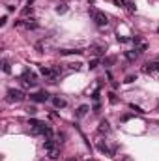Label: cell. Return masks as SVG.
<instances>
[{"instance_id": "cell-1", "label": "cell", "mask_w": 159, "mask_h": 161, "mask_svg": "<svg viewBox=\"0 0 159 161\" xmlns=\"http://www.w3.org/2000/svg\"><path fill=\"white\" fill-rule=\"evenodd\" d=\"M43 148H45V152L49 154V158H51V159H56V158H58V154H60V148H58V144H56V141H54V139H45Z\"/></svg>"}, {"instance_id": "cell-2", "label": "cell", "mask_w": 159, "mask_h": 161, "mask_svg": "<svg viewBox=\"0 0 159 161\" xmlns=\"http://www.w3.org/2000/svg\"><path fill=\"white\" fill-rule=\"evenodd\" d=\"M90 15H92V19H94V23L97 24V26H107L109 24V17L103 13V11H97V9H90Z\"/></svg>"}, {"instance_id": "cell-3", "label": "cell", "mask_w": 159, "mask_h": 161, "mask_svg": "<svg viewBox=\"0 0 159 161\" xmlns=\"http://www.w3.org/2000/svg\"><path fill=\"white\" fill-rule=\"evenodd\" d=\"M21 79H22V83L28 84V86H36V84H37V77H36V73L30 71V69H24V73L21 75Z\"/></svg>"}, {"instance_id": "cell-4", "label": "cell", "mask_w": 159, "mask_h": 161, "mask_svg": "<svg viewBox=\"0 0 159 161\" xmlns=\"http://www.w3.org/2000/svg\"><path fill=\"white\" fill-rule=\"evenodd\" d=\"M24 99V94L22 90H17V88H9L7 90V101H13V103H19Z\"/></svg>"}, {"instance_id": "cell-5", "label": "cell", "mask_w": 159, "mask_h": 161, "mask_svg": "<svg viewBox=\"0 0 159 161\" xmlns=\"http://www.w3.org/2000/svg\"><path fill=\"white\" fill-rule=\"evenodd\" d=\"M30 126H32V131L37 135V133H41L43 135V131H45V128H47V124L45 122H39V120H36V118H30V122H28Z\"/></svg>"}, {"instance_id": "cell-6", "label": "cell", "mask_w": 159, "mask_h": 161, "mask_svg": "<svg viewBox=\"0 0 159 161\" xmlns=\"http://www.w3.org/2000/svg\"><path fill=\"white\" fill-rule=\"evenodd\" d=\"M142 71H144V73H148V75H157V73H159V60L148 62V64L142 68Z\"/></svg>"}, {"instance_id": "cell-7", "label": "cell", "mask_w": 159, "mask_h": 161, "mask_svg": "<svg viewBox=\"0 0 159 161\" xmlns=\"http://www.w3.org/2000/svg\"><path fill=\"white\" fill-rule=\"evenodd\" d=\"M30 99L34 103H45L49 99V94L47 92H36V94H30Z\"/></svg>"}, {"instance_id": "cell-8", "label": "cell", "mask_w": 159, "mask_h": 161, "mask_svg": "<svg viewBox=\"0 0 159 161\" xmlns=\"http://www.w3.org/2000/svg\"><path fill=\"white\" fill-rule=\"evenodd\" d=\"M97 150H99V152H103V154L114 156V150H111V148L107 146V143H105V141H99V143H97Z\"/></svg>"}, {"instance_id": "cell-9", "label": "cell", "mask_w": 159, "mask_h": 161, "mask_svg": "<svg viewBox=\"0 0 159 161\" xmlns=\"http://www.w3.org/2000/svg\"><path fill=\"white\" fill-rule=\"evenodd\" d=\"M97 131L103 135V133H111V124L107 122V120H101L99 122V128H97Z\"/></svg>"}, {"instance_id": "cell-10", "label": "cell", "mask_w": 159, "mask_h": 161, "mask_svg": "<svg viewBox=\"0 0 159 161\" xmlns=\"http://www.w3.org/2000/svg\"><path fill=\"white\" fill-rule=\"evenodd\" d=\"M52 105H54L56 109H64L67 103H66V99H62V98H52Z\"/></svg>"}, {"instance_id": "cell-11", "label": "cell", "mask_w": 159, "mask_h": 161, "mask_svg": "<svg viewBox=\"0 0 159 161\" xmlns=\"http://www.w3.org/2000/svg\"><path fill=\"white\" fill-rule=\"evenodd\" d=\"M90 111V107L88 105H81L79 109H77V118H82V116H86V113Z\"/></svg>"}, {"instance_id": "cell-12", "label": "cell", "mask_w": 159, "mask_h": 161, "mask_svg": "<svg viewBox=\"0 0 159 161\" xmlns=\"http://www.w3.org/2000/svg\"><path fill=\"white\" fill-rule=\"evenodd\" d=\"M60 54H64V56H67V54H82V51H79V49H62Z\"/></svg>"}, {"instance_id": "cell-13", "label": "cell", "mask_w": 159, "mask_h": 161, "mask_svg": "<svg viewBox=\"0 0 159 161\" xmlns=\"http://www.w3.org/2000/svg\"><path fill=\"white\" fill-rule=\"evenodd\" d=\"M92 53L99 56V54H103V53H105V47H103V45H92Z\"/></svg>"}, {"instance_id": "cell-14", "label": "cell", "mask_w": 159, "mask_h": 161, "mask_svg": "<svg viewBox=\"0 0 159 161\" xmlns=\"http://www.w3.org/2000/svg\"><path fill=\"white\" fill-rule=\"evenodd\" d=\"M39 71H41V75H45L47 79H49V77H52V68H45V66H41V68H39Z\"/></svg>"}, {"instance_id": "cell-15", "label": "cell", "mask_w": 159, "mask_h": 161, "mask_svg": "<svg viewBox=\"0 0 159 161\" xmlns=\"http://www.w3.org/2000/svg\"><path fill=\"white\" fill-rule=\"evenodd\" d=\"M137 56H139V53H137V51H127V53H126V58H127L129 62L137 60Z\"/></svg>"}, {"instance_id": "cell-16", "label": "cell", "mask_w": 159, "mask_h": 161, "mask_svg": "<svg viewBox=\"0 0 159 161\" xmlns=\"http://www.w3.org/2000/svg\"><path fill=\"white\" fill-rule=\"evenodd\" d=\"M114 60H116L114 56H107V58L103 60V66H107V68H109V66H112V64H114Z\"/></svg>"}, {"instance_id": "cell-17", "label": "cell", "mask_w": 159, "mask_h": 161, "mask_svg": "<svg viewBox=\"0 0 159 161\" xmlns=\"http://www.w3.org/2000/svg\"><path fill=\"white\" fill-rule=\"evenodd\" d=\"M2 71H4V73H9V71H11V68H9V62H7V60H2Z\"/></svg>"}, {"instance_id": "cell-18", "label": "cell", "mask_w": 159, "mask_h": 161, "mask_svg": "<svg viewBox=\"0 0 159 161\" xmlns=\"http://www.w3.org/2000/svg\"><path fill=\"white\" fill-rule=\"evenodd\" d=\"M129 109H131V111H135V113H139V114H144V111H142L139 105H135V103H129Z\"/></svg>"}, {"instance_id": "cell-19", "label": "cell", "mask_w": 159, "mask_h": 161, "mask_svg": "<svg viewBox=\"0 0 159 161\" xmlns=\"http://www.w3.org/2000/svg\"><path fill=\"white\" fill-rule=\"evenodd\" d=\"M67 11V6L66 4H58L56 6V13H66Z\"/></svg>"}, {"instance_id": "cell-20", "label": "cell", "mask_w": 159, "mask_h": 161, "mask_svg": "<svg viewBox=\"0 0 159 161\" xmlns=\"http://www.w3.org/2000/svg\"><path fill=\"white\" fill-rule=\"evenodd\" d=\"M146 49H148V43H144V41H142V43H141V45H139V47H137V49H135V51H137V53H139V54H141V53H144V51H146Z\"/></svg>"}, {"instance_id": "cell-21", "label": "cell", "mask_w": 159, "mask_h": 161, "mask_svg": "<svg viewBox=\"0 0 159 161\" xmlns=\"http://www.w3.org/2000/svg\"><path fill=\"white\" fill-rule=\"evenodd\" d=\"M97 64H99V60H97V58H92V60L88 62V66H90V69H96V68H97Z\"/></svg>"}, {"instance_id": "cell-22", "label": "cell", "mask_w": 159, "mask_h": 161, "mask_svg": "<svg viewBox=\"0 0 159 161\" xmlns=\"http://www.w3.org/2000/svg\"><path fill=\"white\" fill-rule=\"evenodd\" d=\"M26 113H28V114H36V113H37V109H36L34 105H28V107H26Z\"/></svg>"}, {"instance_id": "cell-23", "label": "cell", "mask_w": 159, "mask_h": 161, "mask_svg": "<svg viewBox=\"0 0 159 161\" xmlns=\"http://www.w3.org/2000/svg\"><path fill=\"white\" fill-rule=\"evenodd\" d=\"M126 6H127V9H129L131 13H135V11H137V8H135V4H133V2H127Z\"/></svg>"}, {"instance_id": "cell-24", "label": "cell", "mask_w": 159, "mask_h": 161, "mask_svg": "<svg viewBox=\"0 0 159 161\" xmlns=\"http://www.w3.org/2000/svg\"><path fill=\"white\" fill-rule=\"evenodd\" d=\"M133 81H137V75H127L124 83H127V84H129V83H133Z\"/></svg>"}, {"instance_id": "cell-25", "label": "cell", "mask_w": 159, "mask_h": 161, "mask_svg": "<svg viewBox=\"0 0 159 161\" xmlns=\"http://www.w3.org/2000/svg\"><path fill=\"white\" fill-rule=\"evenodd\" d=\"M133 38H124V36H118V41L120 43H127V41H131Z\"/></svg>"}, {"instance_id": "cell-26", "label": "cell", "mask_w": 159, "mask_h": 161, "mask_svg": "<svg viewBox=\"0 0 159 161\" xmlns=\"http://www.w3.org/2000/svg\"><path fill=\"white\" fill-rule=\"evenodd\" d=\"M22 15H32V8H24L22 9Z\"/></svg>"}, {"instance_id": "cell-27", "label": "cell", "mask_w": 159, "mask_h": 161, "mask_svg": "<svg viewBox=\"0 0 159 161\" xmlns=\"http://www.w3.org/2000/svg\"><path fill=\"white\" fill-rule=\"evenodd\" d=\"M109 101H111V103H116L118 99H116V96H114V94H109Z\"/></svg>"}, {"instance_id": "cell-28", "label": "cell", "mask_w": 159, "mask_h": 161, "mask_svg": "<svg viewBox=\"0 0 159 161\" xmlns=\"http://www.w3.org/2000/svg\"><path fill=\"white\" fill-rule=\"evenodd\" d=\"M92 98H94V101H97V99H99V92H97V90H96V92H94V94H92Z\"/></svg>"}, {"instance_id": "cell-29", "label": "cell", "mask_w": 159, "mask_h": 161, "mask_svg": "<svg viewBox=\"0 0 159 161\" xmlns=\"http://www.w3.org/2000/svg\"><path fill=\"white\" fill-rule=\"evenodd\" d=\"M69 68H71V69H79V68H81V64H69Z\"/></svg>"}, {"instance_id": "cell-30", "label": "cell", "mask_w": 159, "mask_h": 161, "mask_svg": "<svg viewBox=\"0 0 159 161\" xmlns=\"http://www.w3.org/2000/svg\"><path fill=\"white\" fill-rule=\"evenodd\" d=\"M66 161H77V159L75 158H69V159H66Z\"/></svg>"}, {"instance_id": "cell-31", "label": "cell", "mask_w": 159, "mask_h": 161, "mask_svg": "<svg viewBox=\"0 0 159 161\" xmlns=\"http://www.w3.org/2000/svg\"><path fill=\"white\" fill-rule=\"evenodd\" d=\"M32 2H34V0H28V4H32Z\"/></svg>"}, {"instance_id": "cell-32", "label": "cell", "mask_w": 159, "mask_h": 161, "mask_svg": "<svg viewBox=\"0 0 159 161\" xmlns=\"http://www.w3.org/2000/svg\"><path fill=\"white\" fill-rule=\"evenodd\" d=\"M157 32H159V26H157Z\"/></svg>"}, {"instance_id": "cell-33", "label": "cell", "mask_w": 159, "mask_h": 161, "mask_svg": "<svg viewBox=\"0 0 159 161\" xmlns=\"http://www.w3.org/2000/svg\"><path fill=\"white\" fill-rule=\"evenodd\" d=\"M90 161H94V159H90Z\"/></svg>"}]
</instances>
